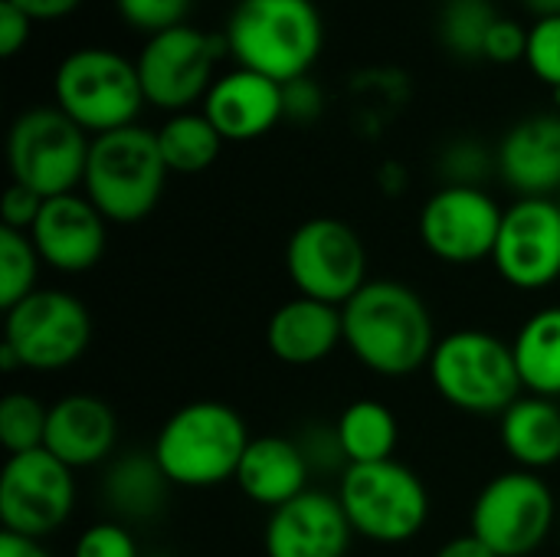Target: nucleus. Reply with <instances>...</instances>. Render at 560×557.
Masks as SVG:
<instances>
[{"label":"nucleus","mask_w":560,"mask_h":557,"mask_svg":"<svg viewBox=\"0 0 560 557\" xmlns=\"http://www.w3.org/2000/svg\"><path fill=\"white\" fill-rule=\"evenodd\" d=\"M341 325L351 358L387 381L423 371L440 341L427 299L400 279H371L341 305Z\"/></svg>","instance_id":"obj_1"},{"label":"nucleus","mask_w":560,"mask_h":557,"mask_svg":"<svg viewBox=\"0 0 560 557\" xmlns=\"http://www.w3.org/2000/svg\"><path fill=\"white\" fill-rule=\"evenodd\" d=\"M223 39L236 66L285 85L318 62L325 20L315 0H236Z\"/></svg>","instance_id":"obj_2"},{"label":"nucleus","mask_w":560,"mask_h":557,"mask_svg":"<svg viewBox=\"0 0 560 557\" xmlns=\"http://www.w3.org/2000/svg\"><path fill=\"white\" fill-rule=\"evenodd\" d=\"M249 440V427L236 407L190 401L161 423L151 453L174 489H217L236 479Z\"/></svg>","instance_id":"obj_3"},{"label":"nucleus","mask_w":560,"mask_h":557,"mask_svg":"<svg viewBox=\"0 0 560 557\" xmlns=\"http://www.w3.org/2000/svg\"><path fill=\"white\" fill-rule=\"evenodd\" d=\"M167 177L171 171L161 158L158 131L128 125L92 138L82 194L108 223L131 227L158 210Z\"/></svg>","instance_id":"obj_4"},{"label":"nucleus","mask_w":560,"mask_h":557,"mask_svg":"<svg viewBox=\"0 0 560 557\" xmlns=\"http://www.w3.org/2000/svg\"><path fill=\"white\" fill-rule=\"evenodd\" d=\"M427 374L443 404L472 417H502L525 394L512 341L486 328L440 335Z\"/></svg>","instance_id":"obj_5"},{"label":"nucleus","mask_w":560,"mask_h":557,"mask_svg":"<svg viewBox=\"0 0 560 557\" xmlns=\"http://www.w3.org/2000/svg\"><path fill=\"white\" fill-rule=\"evenodd\" d=\"M354 538L371 545H407L430 522V489L400 460L348 466L335 489Z\"/></svg>","instance_id":"obj_6"},{"label":"nucleus","mask_w":560,"mask_h":557,"mask_svg":"<svg viewBox=\"0 0 560 557\" xmlns=\"http://www.w3.org/2000/svg\"><path fill=\"white\" fill-rule=\"evenodd\" d=\"M52 98L92 138L138 125L148 105L135 59L105 46H79L62 56L52 72Z\"/></svg>","instance_id":"obj_7"},{"label":"nucleus","mask_w":560,"mask_h":557,"mask_svg":"<svg viewBox=\"0 0 560 557\" xmlns=\"http://www.w3.org/2000/svg\"><path fill=\"white\" fill-rule=\"evenodd\" d=\"M92 135L82 131L59 105L23 108L7 131L10 181L43 200L82 187Z\"/></svg>","instance_id":"obj_8"},{"label":"nucleus","mask_w":560,"mask_h":557,"mask_svg":"<svg viewBox=\"0 0 560 557\" xmlns=\"http://www.w3.org/2000/svg\"><path fill=\"white\" fill-rule=\"evenodd\" d=\"M558 496L541 473L492 476L469 509V532L499 557H532L555 532Z\"/></svg>","instance_id":"obj_9"},{"label":"nucleus","mask_w":560,"mask_h":557,"mask_svg":"<svg viewBox=\"0 0 560 557\" xmlns=\"http://www.w3.org/2000/svg\"><path fill=\"white\" fill-rule=\"evenodd\" d=\"M0 345L16 355L20 371L56 374L72 368L89 351L92 315L79 295L39 286L3 312Z\"/></svg>","instance_id":"obj_10"},{"label":"nucleus","mask_w":560,"mask_h":557,"mask_svg":"<svg viewBox=\"0 0 560 557\" xmlns=\"http://www.w3.org/2000/svg\"><path fill=\"white\" fill-rule=\"evenodd\" d=\"M368 263L361 233L338 217H308L285 243V276L295 286V295L338 309L371 282Z\"/></svg>","instance_id":"obj_11"},{"label":"nucleus","mask_w":560,"mask_h":557,"mask_svg":"<svg viewBox=\"0 0 560 557\" xmlns=\"http://www.w3.org/2000/svg\"><path fill=\"white\" fill-rule=\"evenodd\" d=\"M223 53V36H210L190 23L148 36L135 59L144 102L167 115L190 112L217 82V62Z\"/></svg>","instance_id":"obj_12"},{"label":"nucleus","mask_w":560,"mask_h":557,"mask_svg":"<svg viewBox=\"0 0 560 557\" xmlns=\"http://www.w3.org/2000/svg\"><path fill=\"white\" fill-rule=\"evenodd\" d=\"M75 512V469L46 450L7 456L0 469V525L10 535L46 542Z\"/></svg>","instance_id":"obj_13"},{"label":"nucleus","mask_w":560,"mask_h":557,"mask_svg":"<svg viewBox=\"0 0 560 557\" xmlns=\"http://www.w3.org/2000/svg\"><path fill=\"white\" fill-rule=\"evenodd\" d=\"M505 207L486 187L440 184L417 217V233L427 253L446 266H472L492 259Z\"/></svg>","instance_id":"obj_14"},{"label":"nucleus","mask_w":560,"mask_h":557,"mask_svg":"<svg viewBox=\"0 0 560 557\" xmlns=\"http://www.w3.org/2000/svg\"><path fill=\"white\" fill-rule=\"evenodd\" d=\"M499 279L518 292H541L560 279V204L555 197H518L505 207L489 259Z\"/></svg>","instance_id":"obj_15"},{"label":"nucleus","mask_w":560,"mask_h":557,"mask_svg":"<svg viewBox=\"0 0 560 557\" xmlns=\"http://www.w3.org/2000/svg\"><path fill=\"white\" fill-rule=\"evenodd\" d=\"M30 240L43 266H49L59 276H82L95 269L105 256L108 220L85 194L72 190L43 200V210L30 227Z\"/></svg>","instance_id":"obj_16"},{"label":"nucleus","mask_w":560,"mask_h":557,"mask_svg":"<svg viewBox=\"0 0 560 557\" xmlns=\"http://www.w3.org/2000/svg\"><path fill=\"white\" fill-rule=\"evenodd\" d=\"M354 532L335 492L305 489L269 512L262 529L266 557H348Z\"/></svg>","instance_id":"obj_17"},{"label":"nucleus","mask_w":560,"mask_h":557,"mask_svg":"<svg viewBox=\"0 0 560 557\" xmlns=\"http://www.w3.org/2000/svg\"><path fill=\"white\" fill-rule=\"evenodd\" d=\"M118 417L112 404L98 394H62L49 404L43 450L52 453L69 469H95L115 456Z\"/></svg>","instance_id":"obj_18"},{"label":"nucleus","mask_w":560,"mask_h":557,"mask_svg":"<svg viewBox=\"0 0 560 557\" xmlns=\"http://www.w3.org/2000/svg\"><path fill=\"white\" fill-rule=\"evenodd\" d=\"M200 112L210 118L223 141H256L285 118L282 85L276 79L236 66L217 76L207 98L200 102Z\"/></svg>","instance_id":"obj_19"},{"label":"nucleus","mask_w":560,"mask_h":557,"mask_svg":"<svg viewBox=\"0 0 560 557\" xmlns=\"http://www.w3.org/2000/svg\"><path fill=\"white\" fill-rule=\"evenodd\" d=\"M495 164L515 197H558L560 112H535L515 121L495 148Z\"/></svg>","instance_id":"obj_20"},{"label":"nucleus","mask_w":560,"mask_h":557,"mask_svg":"<svg viewBox=\"0 0 560 557\" xmlns=\"http://www.w3.org/2000/svg\"><path fill=\"white\" fill-rule=\"evenodd\" d=\"M266 345L272 358L289 368L322 364L338 351V345H345L341 309L318 299L292 295L269 315Z\"/></svg>","instance_id":"obj_21"},{"label":"nucleus","mask_w":560,"mask_h":557,"mask_svg":"<svg viewBox=\"0 0 560 557\" xmlns=\"http://www.w3.org/2000/svg\"><path fill=\"white\" fill-rule=\"evenodd\" d=\"M308 479H312V469L295 437L266 433V437L249 440L233 483L253 506L276 512L279 506L312 489Z\"/></svg>","instance_id":"obj_22"},{"label":"nucleus","mask_w":560,"mask_h":557,"mask_svg":"<svg viewBox=\"0 0 560 557\" xmlns=\"http://www.w3.org/2000/svg\"><path fill=\"white\" fill-rule=\"evenodd\" d=\"M171 479L161 473L154 453L112 456L98 476V499L105 512L121 525H148L164 515L171 499Z\"/></svg>","instance_id":"obj_23"},{"label":"nucleus","mask_w":560,"mask_h":557,"mask_svg":"<svg viewBox=\"0 0 560 557\" xmlns=\"http://www.w3.org/2000/svg\"><path fill=\"white\" fill-rule=\"evenodd\" d=\"M499 440L515 469L545 473L560 463V404L522 394L499 417Z\"/></svg>","instance_id":"obj_24"},{"label":"nucleus","mask_w":560,"mask_h":557,"mask_svg":"<svg viewBox=\"0 0 560 557\" xmlns=\"http://www.w3.org/2000/svg\"><path fill=\"white\" fill-rule=\"evenodd\" d=\"M512 355L525 394L560 397V305L532 312L512 338Z\"/></svg>","instance_id":"obj_25"},{"label":"nucleus","mask_w":560,"mask_h":557,"mask_svg":"<svg viewBox=\"0 0 560 557\" xmlns=\"http://www.w3.org/2000/svg\"><path fill=\"white\" fill-rule=\"evenodd\" d=\"M341 450L348 456V466H364V463H384L397 460V443H400V420L397 414L371 397L351 401L338 420H335Z\"/></svg>","instance_id":"obj_26"},{"label":"nucleus","mask_w":560,"mask_h":557,"mask_svg":"<svg viewBox=\"0 0 560 557\" xmlns=\"http://www.w3.org/2000/svg\"><path fill=\"white\" fill-rule=\"evenodd\" d=\"M223 144L226 141L210 125V118L194 108L167 115L158 128V148L171 174H184V177L203 174L207 167L217 164Z\"/></svg>","instance_id":"obj_27"},{"label":"nucleus","mask_w":560,"mask_h":557,"mask_svg":"<svg viewBox=\"0 0 560 557\" xmlns=\"http://www.w3.org/2000/svg\"><path fill=\"white\" fill-rule=\"evenodd\" d=\"M502 13L492 0H443L436 16L440 43L459 59H482L489 30Z\"/></svg>","instance_id":"obj_28"},{"label":"nucleus","mask_w":560,"mask_h":557,"mask_svg":"<svg viewBox=\"0 0 560 557\" xmlns=\"http://www.w3.org/2000/svg\"><path fill=\"white\" fill-rule=\"evenodd\" d=\"M39 269H43V259H39L30 233L0 227V309L3 312L39 289L36 286Z\"/></svg>","instance_id":"obj_29"},{"label":"nucleus","mask_w":560,"mask_h":557,"mask_svg":"<svg viewBox=\"0 0 560 557\" xmlns=\"http://www.w3.org/2000/svg\"><path fill=\"white\" fill-rule=\"evenodd\" d=\"M49 407L26 391H10L0 401V446L7 456L43 450Z\"/></svg>","instance_id":"obj_30"},{"label":"nucleus","mask_w":560,"mask_h":557,"mask_svg":"<svg viewBox=\"0 0 560 557\" xmlns=\"http://www.w3.org/2000/svg\"><path fill=\"white\" fill-rule=\"evenodd\" d=\"M436 174L450 187H486V181L499 174L495 151L479 138H453L440 148Z\"/></svg>","instance_id":"obj_31"},{"label":"nucleus","mask_w":560,"mask_h":557,"mask_svg":"<svg viewBox=\"0 0 560 557\" xmlns=\"http://www.w3.org/2000/svg\"><path fill=\"white\" fill-rule=\"evenodd\" d=\"M190 7H194V0H115L118 16L131 30L148 33V36L187 23Z\"/></svg>","instance_id":"obj_32"},{"label":"nucleus","mask_w":560,"mask_h":557,"mask_svg":"<svg viewBox=\"0 0 560 557\" xmlns=\"http://www.w3.org/2000/svg\"><path fill=\"white\" fill-rule=\"evenodd\" d=\"M525 62L535 72V79L560 92V16L532 20Z\"/></svg>","instance_id":"obj_33"},{"label":"nucleus","mask_w":560,"mask_h":557,"mask_svg":"<svg viewBox=\"0 0 560 557\" xmlns=\"http://www.w3.org/2000/svg\"><path fill=\"white\" fill-rule=\"evenodd\" d=\"M72 557H144L138 548V538L128 525L115 519L92 522L82 529V535L72 545Z\"/></svg>","instance_id":"obj_34"},{"label":"nucleus","mask_w":560,"mask_h":557,"mask_svg":"<svg viewBox=\"0 0 560 557\" xmlns=\"http://www.w3.org/2000/svg\"><path fill=\"white\" fill-rule=\"evenodd\" d=\"M295 443L302 446L312 476H335V479H341V473L348 469V456L341 450V440H338L335 423L331 427L312 423L308 430H302L295 437Z\"/></svg>","instance_id":"obj_35"},{"label":"nucleus","mask_w":560,"mask_h":557,"mask_svg":"<svg viewBox=\"0 0 560 557\" xmlns=\"http://www.w3.org/2000/svg\"><path fill=\"white\" fill-rule=\"evenodd\" d=\"M528 53V26L515 16H499L495 26L489 30L482 59L499 62V66H512L518 59H525Z\"/></svg>","instance_id":"obj_36"},{"label":"nucleus","mask_w":560,"mask_h":557,"mask_svg":"<svg viewBox=\"0 0 560 557\" xmlns=\"http://www.w3.org/2000/svg\"><path fill=\"white\" fill-rule=\"evenodd\" d=\"M282 105H285V118L295 125H312L322 118L325 112V92L312 76L292 79L282 85Z\"/></svg>","instance_id":"obj_37"},{"label":"nucleus","mask_w":560,"mask_h":557,"mask_svg":"<svg viewBox=\"0 0 560 557\" xmlns=\"http://www.w3.org/2000/svg\"><path fill=\"white\" fill-rule=\"evenodd\" d=\"M39 210H43V197L33 194L30 187H20V184L10 181V187L3 190V200H0L3 227L20 230V233H30V227L36 223Z\"/></svg>","instance_id":"obj_38"},{"label":"nucleus","mask_w":560,"mask_h":557,"mask_svg":"<svg viewBox=\"0 0 560 557\" xmlns=\"http://www.w3.org/2000/svg\"><path fill=\"white\" fill-rule=\"evenodd\" d=\"M30 33H33V20L10 0H0V56L3 59L16 56L26 46Z\"/></svg>","instance_id":"obj_39"},{"label":"nucleus","mask_w":560,"mask_h":557,"mask_svg":"<svg viewBox=\"0 0 560 557\" xmlns=\"http://www.w3.org/2000/svg\"><path fill=\"white\" fill-rule=\"evenodd\" d=\"M10 3L20 7L33 23H56L82 7V0H10Z\"/></svg>","instance_id":"obj_40"},{"label":"nucleus","mask_w":560,"mask_h":557,"mask_svg":"<svg viewBox=\"0 0 560 557\" xmlns=\"http://www.w3.org/2000/svg\"><path fill=\"white\" fill-rule=\"evenodd\" d=\"M433 557H499V555H495L486 542H479L472 532H466V535H456V538L443 542Z\"/></svg>","instance_id":"obj_41"},{"label":"nucleus","mask_w":560,"mask_h":557,"mask_svg":"<svg viewBox=\"0 0 560 557\" xmlns=\"http://www.w3.org/2000/svg\"><path fill=\"white\" fill-rule=\"evenodd\" d=\"M0 557H52L46 552L43 542H33V538H20V535H10L3 532L0 535Z\"/></svg>","instance_id":"obj_42"},{"label":"nucleus","mask_w":560,"mask_h":557,"mask_svg":"<svg viewBox=\"0 0 560 557\" xmlns=\"http://www.w3.org/2000/svg\"><path fill=\"white\" fill-rule=\"evenodd\" d=\"M525 10L535 20H548V16H560V0H522Z\"/></svg>","instance_id":"obj_43"},{"label":"nucleus","mask_w":560,"mask_h":557,"mask_svg":"<svg viewBox=\"0 0 560 557\" xmlns=\"http://www.w3.org/2000/svg\"><path fill=\"white\" fill-rule=\"evenodd\" d=\"M144 557H174L171 552H151V555H144Z\"/></svg>","instance_id":"obj_44"},{"label":"nucleus","mask_w":560,"mask_h":557,"mask_svg":"<svg viewBox=\"0 0 560 557\" xmlns=\"http://www.w3.org/2000/svg\"><path fill=\"white\" fill-rule=\"evenodd\" d=\"M555 200H558V204H560V194H558V197H555Z\"/></svg>","instance_id":"obj_45"},{"label":"nucleus","mask_w":560,"mask_h":557,"mask_svg":"<svg viewBox=\"0 0 560 557\" xmlns=\"http://www.w3.org/2000/svg\"><path fill=\"white\" fill-rule=\"evenodd\" d=\"M558 95H560V92H558Z\"/></svg>","instance_id":"obj_46"}]
</instances>
